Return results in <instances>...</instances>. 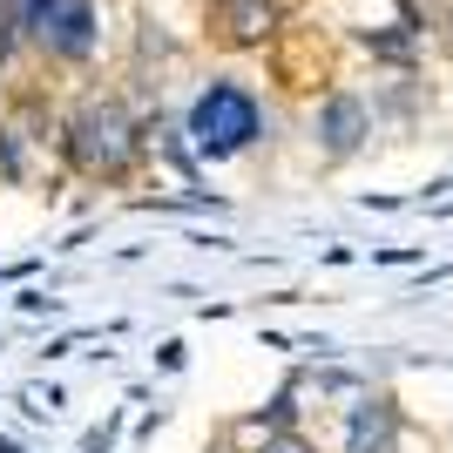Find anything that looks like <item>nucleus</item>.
I'll return each instance as SVG.
<instances>
[{
	"instance_id": "f257e3e1",
	"label": "nucleus",
	"mask_w": 453,
	"mask_h": 453,
	"mask_svg": "<svg viewBox=\"0 0 453 453\" xmlns=\"http://www.w3.org/2000/svg\"><path fill=\"white\" fill-rule=\"evenodd\" d=\"M55 150H61V170L68 176L122 189L150 163V115H135L122 88H81L55 129Z\"/></svg>"
},
{
	"instance_id": "f03ea898",
	"label": "nucleus",
	"mask_w": 453,
	"mask_h": 453,
	"mask_svg": "<svg viewBox=\"0 0 453 453\" xmlns=\"http://www.w3.org/2000/svg\"><path fill=\"white\" fill-rule=\"evenodd\" d=\"M183 135H189V150H196V163H230V156H244L265 135V102L237 75H210L203 88L189 95Z\"/></svg>"
},
{
	"instance_id": "7ed1b4c3",
	"label": "nucleus",
	"mask_w": 453,
	"mask_h": 453,
	"mask_svg": "<svg viewBox=\"0 0 453 453\" xmlns=\"http://www.w3.org/2000/svg\"><path fill=\"white\" fill-rule=\"evenodd\" d=\"M365 142H372V109H365V95L332 88L319 109H311V150H319L325 163H352Z\"/></svg>"
},
{
	"instance_id": "20e7f679",
	"label": "nucleus",
	"mask_w": 453,
	"mask_h": 453,
	"mask_svg": "<svg viewBox=\"0 0 453 453\" xmlns=\"http://www.w3.org/2000/svg\"><path fill=\"white\" fill-rule=\"evenodd\" d=\"M35 55L55 61V68H88L102 55V0H61L55 27H48V41Z\"/></svg>"
},
{
	"instance_id": "39448f33",
	"label": "nucleus",
	"mask_w": 453,
	"mask_h": 453,
	"mask_svg": "<svg viewBox=\"0 0 453 453\" xmlns=\"http://www.w3.org/2000/svg\"><path fill=\"white\" fill-rule=\"evenodd\" d=\"M399 399L393 393H359L345 406V453H399Z\"/></svg>"
},
{
	"instance_id": "423d86ee",
	"label": "nucleus",
	"mask_w": 453,
	"mask_h": 453,
	"mask_svg": "<svg viewBox=\"0 0 453 453\" xmlns=\"http://www.w3.org/2000/svg\"><path fill=\"white\" fill-rule=\"evenodd\" d=\"M284 20V0H210V27L224 48H265Z\"/></svg>"
},
{
	"instance_id": "0eeeda50",
	"label": "nucleus",
	"mask_w": 453,
	"mask_h": 453,
	"mask_svg": "<svg viewBox=\"0 0 453 453\" xmlns=\"http://www.w3.org/2000/svg\"><path fill=\"white\" fill-rule=\"evenodd\" d=\"M14 7H20V35H27V48H41L48 27H55V14H61V0H14Z\"/></svg>"
},
{
	"instance_id": "6e6552de",
	"label": "nucleus",
	"mask_w": 453,
	"mask_h": 453,
	"mask_svg": "<svg viewBox=\"0 0 453 453\" xmlns=\"http://www.w3.org/2000/svg\"><path fill=\"white\" fill-rule=\"evenodd\" d=\"M250 453H319V447H311V440H304L298 426H291V434H265V440H257Z\"/></svg>"
},
{
	"instance_id": "1a4fd4ad",
	"label": "nucleus",
	"mask_w": 453,
	"mask_h": 453,
	"mask_svg": "<svg viewBox=\"0 0 453 453\" xmlns=\"http://www.w3.org/2000/svg\"><path fill=\"white\" fill-rule=\"evenodd\" d=\"M0 453H27V447H14V440H7V434H0Z\"/></svg>"
},
{
	"instance_id": "9d476101",
	"label": "nucleus",
	"mask_w": 453,
	"mask_h": 453,
	"mask_svg": "<svg viewBox=\"0 0 453 453\" xmlns=\"http://www.w3.org/2000/svg\"><path fill=\"white\" fill-rule=\"evenodd\" d=\"M447 27H453V14H447Z\"/></svg>"
}]
</instances>
